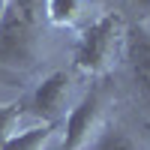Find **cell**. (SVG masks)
<instances>
[{
  "label": "cell",
  "mask_w": 150,
  "mask_h": 150,
  "mask_svg": "<svg viewBox=\"0 0 150 150\" xmlns=\"http://www.w3.org/2000/svg\"><path fill=\"white\" fill-rule=\"evenodd\" d=\"M123 36H126V30H123L120 15H114V12L102 15L81 33L78 45H75V66L87 75L108 72L123 48Z\"/></svg>",
  "instance_id": "1"
},
{
  "label": "cell",
  "mask_w": 150,
  "mask_h": 150,
  "mask_svg": "<svg viewBox=\"0 0 150 150\" xmlns=\"http://www.w3.org/2000/svg\"><path fill=\"white\" fill-rule=\"evenodd\" d=\"M39 54V36H36V15L21 12L9 0V9L0 21V69L18 72L30 69Z\"/></svg>",
  "instance_id": "2"
},
{
  "label": "cell",
  "mask_w": 150,
  "mask_h": 150,
  "mask_svg": "<svg viewBox=\"0 0 150 150\" xmlns=\"http://www.w3.org/2000/svg\"><path fill=\"white\" fill-rule=\"evenodd\" d=\"M105 90L93 87L90 93L78 99V105L69 108L66 117V132H63V150H90V144L99 138L108 123H105Z\"/></svg>",
  "instance_id": "3"
},
{
  "label": "cell",
  "mask_w": 150,
  "mask_h": 150,
  "mask_svg": "<svg viewBox=\"0 0 150 150\" xmlns=\"http://www.w3.org/2000/svg\"><path fill=\"white\" fill-rule=\"evenodd\" d=\"M69 96H72V75L66 69H57V72L45 75L39 81V87L33 90L30 108H33V114L42 123H54L57 126V120L66 117Z\"/></svg>",
  "instance_id": "4"
},
{
  "label": "cell",
  "mask_w": 150,
  "mask_h": 150,
  "mask_svg": "<svg viewBox=\"0 0 150 150\" xmlns=\"http://www.w3.org/2000/svg\"><path fill=\"white\" fill-rule=\"evenodd\" d=\"M123 54H126V66L132 75L135 93L150 105V27L147 24H135L123 36Z\"/></svg>",
  "instance_id": "5"
},
{
  "label": "cell",
  "mask_w": 150,
  "mask_h": 150,
  "mask_svg": "<svg viewBox=\"0 0 150 150\" xmlns=\"http://www.w3.org/2000/svg\"><path fill=\"white\" fill-rule=\"evenodd\" d=\"M54 123H36V126H27V129H18L12 138L3 144V150H45L48 141L54 135Z\"/></svg>",
  "instance_id": "6"
},
{
  "label": "cell",
  "mask_w": 150,
  "mask_h": 150,
  "mask_svg": "<svg viewBox=\"0 0 150 150\" xmlns=\"http://www.w3.org/2000/svg\"><path fill=\"white\" fill-rule=\"evenodd\" d=\"M87 9V0H45V15L57 27H72L78 24Z\"/></svg>",
  "instance_id": "7"
},
{
  "label": "cell",
  "mask_w": 150,
  "mask_h": 150,
  "mask_svg": "<svg viewBox=\"0 0 150 150\" xmlns=\"http://www.w3.org/2000/svg\"><path fill=\"white\" fill-rule=\"evenodd\" d=\"M90 150H141V147H138V141H135L126 129L105 126L102 132H99V138L90 144Z\"/></svg>",
  "instance_id": "8"
},
{
  "label": "cell",
  "mask_w": 150,
  "mask_h": 150,
  "mask_svg": "<svg viewBox=\"0 0 150 150\" xmlns=\"http://www.w3.org/2000/svg\"><path fill=\"white\" fill-rule=\"evenodd\" d=\"M21 117H24V111H21L18 102L0 105V150H3V144L21 129Z\"/></svg>",
  "instance_id": "9"
},
{
  "label": "cell",
  "mask_w": 150,
  "mask_h": 150,
  "mask_svg": "<svg viewBox=\"0 0 150 150\" xmlns=\"http://www.w3.org/2000/svg\"><path fill=\"white\" fill-rule=\"evenodd\" d=\"M6 9H9V0H0V21H3V15H6Z\"/></svg>",
  "instance_id": "10"
},
{
  "label": "cell",
  "mask_w": 150,
  "mask_h": 150,
  "mask_svg": "<svg viewBox=\"0 0 150 150\" xmlns=\"http://www.w3.org/2000/svg\"><path fill=\"white\" fill-rule=\"evenodd\" d=\"M132 3L138 6V9H150V0H132Z\"/></svg>",
  "instance_id": "11"
}]
</instances>
